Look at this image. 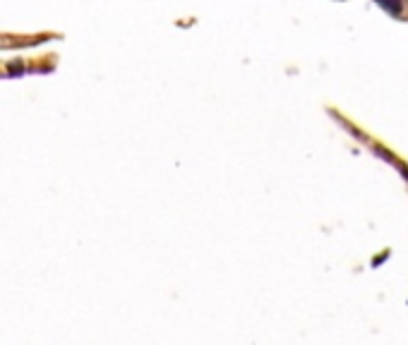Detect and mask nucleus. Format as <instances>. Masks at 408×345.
I'll list each match as a JSON object with an SVG mask.
<instances>
[{
	"mask_svg": "<svg viewBox=\"0 0 408 345\" xmlns=\"http://www.w3.org/2000/svg\"><path fill=\"white\" fill-rule=\"evenodd\" d=\"M374 3H377L379 8L387 10L389 15H394V17L401 15V3H399V0H374Z\"/></svg>",
	"mask_w": 408,
	"mask_h": 345,
	"instance_id": "f257e3e1",
	"label": "nucleus"
}]
</instances>
